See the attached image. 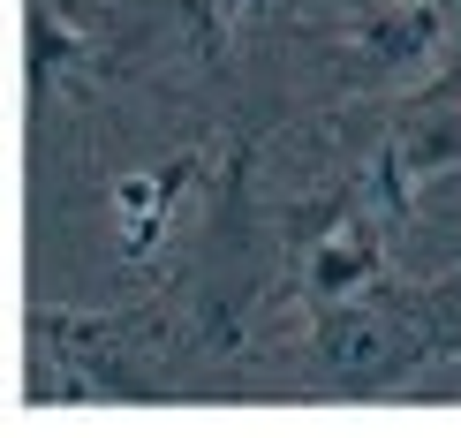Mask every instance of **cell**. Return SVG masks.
Listing matches in <instances>:
<instances>
[{
    "label": "cell",
    "instance_id": "1",
    "mask_svg": "<svg viewBox=\"0 0 461 438\" xmlns=\"http://www.w3.org/2000/svg\"><path fill=\"white\" fill-rule=\"evenodd\" d=\"M311 273H318L325 295H348V288H356V250H340V242H333V250H318Z\"/></svg>",
    "mask_w": 461,
    "mask_h": 438
}]
</instances>
